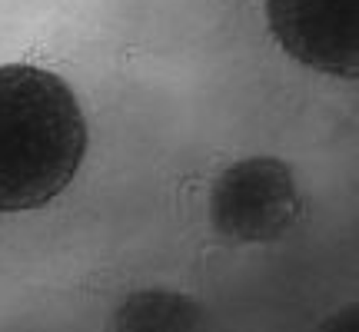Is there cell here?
<instances>
[{
    "mask_svg": "<svg viewBox=\"0 0 359 332\" xmlns=\"http://www.w3.org/2000/svg\"><path fill=\"white\" fill-rule=\"evenodd\" d=\"M83 153L87 120L74 90L43 67H0V213L47 206Z\"/></svg>",
    "mask_w": 359,
    "mask_h": 332,
    "instance_id": "cell-1",
    "label": "cell"
},
{
    "mask_svg": "<svg viewBox=\"0 0 359 332\" xmlns=\"http://www.w3.org/2000/svg\"><path fill=\"white\" fill-rule=\"evenodd\" d=\"M273 37L303 67L356 77L359 0H266Z\"/></svg>",
    "mask_w": 359,
    "mask_h": 332,
    "instance_id": "cell-3",
    "label": "cell"
},
{
    "mask_svg": "<svg viewBox=\"0 0 359 332\" xmlns=\"http://www.w3.org/2000/svg\"><path fill=\"white\" fill-rule=\"evenodd\" d=\"M210 213L213 226L233 240L263 243L283 236L299 213L290 166L273 156L230 166L213 186Z\"/></svg>",
    "mask_w": 359,
    "mask_h": 332,
    "instance_id": "cell-2",
    "label": "cell"
}]
</instances>
